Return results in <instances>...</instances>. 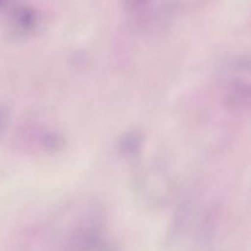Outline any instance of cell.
Here are the masks:
<instances>
[{
  "instance_id": "cell-1",
  "label": "cell",
  "mask_w": 251,
  "mask_h": 251,
  "mask_svg": "<svg viewBox=\"0 0 251 251\" xmlns=\"http://www.w3.org/2000/svg\"><path fill=\"white\" fill-rule=\"evenodd\" d=\"M76 251H112V248L100 237L88 234L81 238Z\"/></svg>"
}]
</instances>
